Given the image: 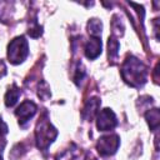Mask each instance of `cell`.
<instances>
[{"instance_id": "cell-1", "label": "cell", "mask_w": 160, "mask_h": 160, "mask_svg": "<svg viewBox=\"0 0 160 160\" xmlns=\"http://www.w3.org/2000/svg\"><path fill=\"white\" fill-rule=\"evenodd\" d=\"M121 76L130 86L140 88L148 80V68L138 58L129 55L121 65Z\"/></svg>"}, {"instance_id": "cell-11", "label": "cell", "mask_w": 160, "mask_h": 160, "mask_svg": "<svg viewBox=\"0 0 160 160\" xmlns=\"http://www.w3.org/2000/svg\"><path fill=\"white\" fill-rule=\"evenodd\" d=\"M108 55H109V61L111 60L114 62L118 59V55H119V41L114 36H109V40H108Z\"/></svg>"}, {"instance_id": "cell-16", "label": "cell", "mask_w": 160, "mask_h": 160, "mask_svg": "<svg viewBox=\"0 0 160 160\" xmlns=\"http://www.w3.org/2000/svg\"><path fill=\"white\" fill-rule=\"evenodd\" d=\"M0 160H2V158H1V154H0Z\"/></svg>"}, {"instance_id": "cell-3", "label": "cell", "mask_w": 160, "mask_h": 160, "mask_svg": "<svg viewBox=\"0 0 160 160\" xmlns=\"http://www.w3.org/2000/svg\"><path fill=\"white\" fill-rule=\"evenodd\" d=\"M29 55L28 40L24 36H16L12 39L8 46V59L11 64L16 65L22 62Z\"/></svg>"}, {"instance_id": "cell-2", "label": "cell", "mask_w": 160, "mask_h": 160, "mask_svg": "<svg viewBox=\"0 0 160 160\" xmlns=\"http://www.w3.org/2000/svg\"><path fill=\"white\" fill-rule=\"evenodd\" d=\"M56 136H58V130L51 125L48 118V112L44 111V114L40 116L38 121L36 130H35V140H36L38 148L42 151L48 150L49 145L56 139Z\"/></svg>"}, {"instance_id": "cell-12", "label": "cell", "mask_w": 160, "mask_h": 160, "mask_svg": "<svg viewBox=\"0 0 160 160\" xmlns=\"http://www.w3.org/2000/svg\"><path fill=\"white\" fill-rule=\"evenodd\" d=\"M101 30H102V24L99 19H90L89 22H88V31L91 36H95V38H99L100 34H101Z\"/></svg>"}, {"instance_id": "cell-9", "label": "cell", "mask_w": 160, "mask_h": 160, "mask_svg": "<svg viewBox=\"0 0 160 160\" xmlns=\"http://www.w3.org/2000/svg\"><path fill=\"white\" fill-rule=\"evenodd\" d=\"M20 94H21L20 89H19L15 84L11 85V88H9V90H8L6 94H5V105H6L8 108L14 106V105L16 104V101H18Z\"/></svg>"}, {"instance_id": "cell-4", "label": "cell", "mask_w": 160, "mask_h": 160, "mask_svg": "<svg viewBox=\"0 0 160 160\" xmlns=\"http://www.w3.org/2000/svg\"><path fill=\"white\" fill-rule=\"evenodd\" d=\"M119 144H120V138L116 134H110V135L101 136L98 140L96 149L101 156H110L116 152Z\"/></svg>"}, {"instance_id": "cell-10", "label": "cell", "mask_w": 160, "mask_h": 160, "mask_svg": "<svg viewBox=\"0 0 160 160\" xmlns=\"http://www.w3.org/2000/svg\"><path fill=\"white\" fill-rule=\"evenodd\" d=\"M145 119L148 120V124H149V126L152 131L158 130L159 122H160V111H159V109L155 108V109L148 110V112L145 114Z\"/></svg>"}, {"instance_id": "cell-5", "label": "cell", "mask_w": 160, "mask_h": 160, "mask_svg": "<svg viewBox=\"0 0 160 160\" xmlns=\"http://www.w3.org/2000/svg\"><path fill=\"white\" fill-rule=\"evenodd\" d=\"M118 125L116 116L111 109H104L98 114L96 126L100 131H109L112 130Z\"/></svg>"}, {"instance_id": "cell-7", "label": "cell", "mask_w": 160, "mask_h": 160, "mask_svg": "<svg viewBox=\"0 0 160 160\" xmlns=\"http://www.w3.org/2000/svg\"><path fill=\"white\" fill-rule=\"evenodd\" d=\"M101 54V39L91 36L89 41L85 44V56L90 60L96 59Z\"/></svg>"}, {"instance_id": "cell-6", "label": "cell", "mask_w": 160, "mask_h": 160, "mask_svg": "<svg viewBox=\"0 0 160 160\" xmlns=\"http://www.w3.org/2000/svg\"><path fill=\"white\" fill-rule=\"evenodd\" d=\"M35 112H36V105L31 100L22 101L18 106V109L15 110V115H16V118L19 120V124L22 125V126L35 115Z\"/></svg>"}, {"instance_id": "cell-13", "label": "cell", "mask_w": 160, "mask_h": 160, "mask_svg": "<svg viewBox=\"0 0 160 160\" xmlns=\"http://www.w3.org/2000/svg\"><path fill=\"white\" fill-rule=\"evenodd\" d=\"M38 95H39V98H41V99H44V100H46V99L50 96V88H49L48 82L41 81V82L39 84V91H38Z\"/></svg>"}, {"instance_id": "cell-8", "label": "cell", "mask_w": 160, "mask_h": 160, "mask_svg": "<svg viewBox=\"0 0 160 160\" xmlns=\"http://www.w3.org/2000/svg\"><path fill=\"white\" fill-rule=\"evenodd\" d=\"M100 106V100L98 98H91L86 101L84 109H82V118L85 120H92V118L98 114V109Z\"/></svg>"}, {"instance_id": "cell-14", "label": "cell", "mask_w": 160, "mask_h": 160, "mask_svg": "<svg viewBox=\"0 0 160 160\" xmlns=\"http://www.w3.org/2000/svg\"><path fill=\"white\" fill-rule=\"evenodd\" d=\"M6 134H8V125L0 118V154H1V150L4 149L2 145H5V135Z\"/></svg>"}, {"instance_id": "cell-15", "label": "cell", "mask_w": 160, "mask_h": 160, "mask_svg": "<svg viewBox=\"0 0 160 160\" xmlns=\"http://www.w3.org/2000/svg\"><path fill=\"white\" fill-rule=\"evenodd\" d=\"M5 74H6V66H5L4 61L0 60V78H2Z\"/></svg>"}]
</instances>
